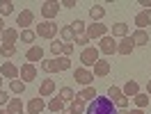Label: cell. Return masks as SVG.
<instances>
[{
  "mask_svg": "<svg viewBox=\"0 0 151 114\" xmlns=\"http://www.w3.org/2000/svg\"><path fill=\"white\" fill-rule=\"evenodd\" d=\"M85 114H117V107H114V103L108 96H96L94 100L87 105Z\"/></svg>",
  "mask_w": 151,
  "mask_h": 114,
  "instance_id": "1",
  "label": "cell"
},
{
  "mask_svg": "<svg viewBox=\"0 0 151 114\" xmlns=\"http://www.w3.org/2000/svg\"><path fill=\"white\" fill-rule=\"evenodd\" d=\"M57 23H53V21H44V23H39L37 25V37H41V39H55V34H57Z\"/></svg>",
  "mask_w": 151,
  "mask_h": 114,
  "instance_id": "2",
  "label": "cell"
},
{
  "mask_svg": "<svg viewBox=\"0 0 151 114\" xmlns=\"http://www.w3.org/2000/svg\"><path fill=\"white\" fill-rule=\"evenodd\" d=\"M73 80L78 82V85H83V87H92V82H94V73H92L89 68H85V66H78L73 71Z\"/></svg>",
  "mask_w": 151,
  "mask_h": 114,
  "instance_id": "3",
  "label": "cell"
},
{
  "mask_svg": "<svg viewBox=\"0 0 151 114\" xmlns=\"http://www.w3.org/2000/svg\"><path fill=\"white\" fill-rule=\"evenodd\" d=\"M99 48L96 46H87L83 53H80V62H83V66H94L96 62H99Z\"/></svg>",
  "mask_w": 151,
  "mask_h": 114,
  "instance_id": "4",
  "label": "cell"
},
{
  "mask_svg": "<svg viewBox=\"0 0 151 114\" xmlns=\"http://www.w3.org/2000/svg\"><path fill=\"white\" fill-rule=\"evenodd\" d=\"M99 53H103V55H114L117 53V41H114L112 34H105V37H101V41H99Z\"/></svg>",
  "mask_w": 151,
  "mask_h": 114,
  "instance_id": "5",
  "label": "cell"
},
{
  "mask_svg": "<svg viewBox=\"0 0 151 114\" xmlns=\"http://www.w3.org/2000/svg\"><path fill=\"white\" fill-rule=\"evenodd\" d=\"M85 34H87L89 41H92V39H101V37L108 34V25H103V23H92V25H87Z\"/></svg>",
  "mask_w": 151,
  "mask_h": 114,
  "instance_id": "6",
  "label": "cell"
},
{
  "mask_svg": "<svg viewBox=\"0 0 151 114\" xmlns=\"http://www.w3.org/2000/svg\"><path fill=\"white\" fill-rule=\"evenodd\" d=\"M57 11H60V2H55V0H46L41 5V16L46 21H53L57 16Z\"/></svg>",
  "mask_w": 151,
  "mask_h": 114,
  "instance_id": "7",
  "label": "cell"
},
{
  "mask_svg": "<svg viewBox=\"0 0 151 114\" xmlns=\"http://www.w3.org/2000/svg\"><path fill=\"white\" fill-rule=\"evenodd\" d=\"M19 78L25 82V85L32 82V80H37V66H35V64H30V62H28V64H23V66L19 68Z\"/></svg>",
  "mask_w": 151,
  "mask_h": 114,
  "instance_id": "8",
  "label": "cell"
},
{
  "mask_svg": "<svg viewBox=\"0 0 151 114\" xmlns=\"http://www.w3.org/2000/svg\"><path fill=\"white\" fill-rule=\"evenodd\" d=\"M35 23V14H32V9H23L16 16V25H21V30H30V25Z\"/></svg>",
  "mask_w": 151,
  "mask_h": 114,
  "instance_id": "9",
  "label": "cell"
},
{
  "mask_svg": "<svg viewBox=\"0 0 151 114\" xmlns=\"http://www.w3.org/2000/svg\"><path fill=\"white\" fill-rule=\"evenodd\" d=\"M0 76L7 78V80L12 82V80L19 78V66H14L12 62H2V64H0Z\"/></svg>",
  "mask_w": 151,
  "mask_h": 114,
  "instance_id": "10",
  "label": "cell"
},
{
  "mask_svg": "<svg viewBox=\"0 0 151 114\" xmlns=\"http://www.w3.org/2000/svg\"><path fill=\"white\" fill-rule=\"evenodd\" d=\"M55 89H57L55 80L46 78V80H41V85H39V96H41V98H48V96L55 94Z\"/></svg>",
  "mask_w": 151,
  "mask_h": 114,
  "instance_id": "11",
  "label": "cell"
},
{
  "mask_svg": "<svg viewBox=\"0 0 151 114\" xmlns=\"http://www.w3.org/2000/svg\"><path fill=\"white\" fill-rule=\"evenodd\" d=\"M25 59H28L30 64H35V62H44V48H41V46H30L28 53H25Z\"/></svg>",
  "mask_w": 151,
  "mask_h": 114,
  "instance_id": "12",
  "label": "cell"
},
{
  "mask_svg": "<svg viewBox=\"0 0 151 114\" xmlns=\"http://www.w3.org/2000/svg\"><path fill=\"white\" fill-rule=\"evenodd\" d=\"M133 50H135V43H133L131 34H128V37H124L122 41L117 43V53H119V55H131Z\"/></svg>",
  "mask_w": 151,
  "mask_h": 114,
  "instance_id": "13",
  "label": "cell"
},
{
  "mask_svg": "<svg viewBox=\"0 0 151 114\" xmlns=\"http://www.w3.org/2000/svg\"><path fill=\"white\" fill-rule=\"evenodd\" d=\"M135 25H137V30H144L147 25H151V9H142L135 16Z\"/></svg>",
  "mask_w": 151,
  "mask_h": 114,
  "instance_id": "14",
  "label": "cell"
},
{
  "mask_svg": "<svg viewBox=\"0 0 151 114\" xmlns=\"http://www.w3.org/2000/svg\"><path fill=\"white\" fill-rule=\"evenodd\" d=\"M19 37H21V32L16 28H5V32H2V43H12V46H16Z\"/></svg>",
  "mask_w": 151,
  "mask_h": 114,
  "instance_id": "15",
  "label": "cell"
},
{
  "mask_svg": "<svg viewBox=\"0 0 151 114\" xmlns=\"http://www.w3.org/2000/svg\"><path fill=\"white\" fill-rule=\"evenodd\" d=\"M44 110H46V103H44V98H41V96L32 98V100L28 103V112L30 114H41Z\"/></svg>",
  "mask_w": 151,
  "mask_h": 114,
  "instance_id": "16",
  "label": "cell"
},
{
  "mask_svg": "<svg viewBox=\"0 0 151 114\" xmlns=\"http://www.w3.org/2000/svg\"><path fill=\"white\" fill-rule=\"evenodd\" d=\"M94 76H99V78H105L108 73H110V62L108 59H99L94 64V71H92Z\"/></svg>",
  "mask_w": 151,
  "mask_h": 114,
  "instance_id": "17",
  "label": "cell"
},
{
  "mask_svg": "<svg viewBox=\"0 0 151 114\" xmlns=\"http://www.w3.org/2000/svg\"><path fill=\"white\" fill-rule=\"evenodd\" d=\"M23 110H25L23 100H21V98H12L9 103H7V110H5V112L7 114H23Z\"/></svg>",
  "mask_w": 151,
  "mask_h": 114,
  "instance_id": "18",
  "label": "cell"
},
{
  "mask_svg": "<svg viewBox=\"0 0 151 114\" xmlns=\"http://www.w3.org/2000/svg\"><path fill=\"white\" fill-rule=\"evenodd\" d=\"M131 39H133L135 46H147V43H149V34H147V30H135V32L131 34Z\"/></svg>",
  "mask_w": 151,
  "mask_h": 114,
  "instance_id": "19",
  "label": "cell"
},
{
  "mask_svg": "<svg viewBox=\"0 0 151 114\" xmlns=\"http://www.w3.org/2000/svg\"><path fill=\"white\" fill-rule=\"evenodd\" d=\"M122 94H124V96H128V98H133V96H137V94H140V85H137L135 80H128V82L124 85Z\"/></svg>",
  "mask_w": 151,
  "mask_h": 114,
  "instance_id": "20",
  "label": "cell"
},
{
  "mask_svg": "<svg viewBox=\"0 0 151 114\" xmlns=\"http://www.w3.org/2000/svg\"><path fill=\"white\" fill-rule=\"evenodd\" d=\"M85 110H87L85 100H80V98H73V100L69 103V110H66V112H71V114H83Z\"/></svg>",
  "mask_w": 151,
  "mask_h": 114,
  "instance_id": "21",
  "label": "cell"
},
{
  "mask_svg": "<svg viewBox=\"0 0 151 114\" xmlns=\"http://www.w3.org/2000/svg\"><path fill=\"white\" fill-rule=\"evenodd\" d=\"M103 16H105V7H103V5H94V7H89V19H92V23H99Z\"/></svg>",
  "mask_w": 151,
  "mask_h": 114,
  "instance_id": "22",
  "label": "cell"
},
{
  "mask_svg": "<svg viewBox=\"0 0 151 114\" xmlns=\"http://www.w3.org/2000/svg\"><path fill=\"white\" fill-rule=\"evenodd\" d=\"M96 96H99V94H96L94 87H85L80 94H76V98H80V100H85V103H87V100H94Z\"/></svg>",
  "mask_w": 151,
  "mask_h": 114,
  "instance_id": "23",
  "label": "cell"
},
{
  "mask_svg": "<svg viewBox=\"0 0 151 114\" xmlns=\"http://www.w3.org/2000/svg\"><path fill=\"white\" fill-rule=\"evenodd\" d=\"M133 100H135V105H137V110H144V107H147V105H149V94H147V91H140V94L137 96H133Z\"/></svg>",
  "mask_w": 151,
  "mask_h": 114,
  "instance_id": "24",
  "label": "cell"
},
{
  "mask_svg": "<svg viewBox=\"0 0 151 114\" xmlns=\"http://www.w3.org/2000/svg\"><path fill=\"white\" fill-rule=\"evenodd\" d=\"M112 37H128V25L126 23H114L112 25Z\"/></svg>",
  "mask_w": 151,
  "mask_h": 114,
  "instance_id": "25",
  "label": "cell"
},
{
  "mask_svg": "<svg viewBox=\"0 0 151 114\" xmlns=\"http://www.w3.org/2000/svg\"><path fill=\"white\" fill-rule=\"evenodd\" d=\"M60 34H62V39H64V43H73L76 41V34H73V30H71V25L60 28Z\"/></svg>",
  "mask_w": 151,
  "mask_h": 114,
  "instance_id": "26",
  "label": "cell"
},
{
  "mask_svg": "<svg viewBox=\"0 0 151 114\" xmlns=\"http://www.w3.org/2000/svg\"><path fill=\"white\" fill-rule=\"evenodd\" d=\"M71 30H73V34H76V37H83V34H85V30H87V25H85V21L76 19L73 23H71Z\"/></svg>",
  "mask_w": 151,
  "mask_h": 114,
  "instance_id": "27",
  "label": "cell"
},
{
  "mask_svg": "<svg viewBox=\"0 0 151 114\" xmlns=\"http://www.w3.org/2000/svg\"><path fill=\"white\" fill-rule=\"evenodd\" d=\"M12 11H14V2L12 0H0V16L5 19V16H9Z\"/></svg>",
  "mask_w": 151,
  "mask_h": 114,
  "instance_id": "28",
  "label": "cell"
},
{
  "mask_svg": "<svg viewBox=\"0 0 151 114\" xmlns=\"http://www.w3.org/2000/svg\"><path fill=\"white\" fill-rule=\"evenodd\" d=\"M57 96H60V98H62L64 103H66V100L71 103V100L76 98V91L71 89V87H62V89H60V94H57Z\"/></svg>",
  "mask_w": 151,
  "mask_h": 114,
  "instance_id": "29",
  "label": "cell"
},
{
  "mask_svg": "<svg viewBox=\"0 0 151 114\" xmlns=\"http://www.w3.org/2000/svg\"><path fill=\"white\" fill-rule=\"evenodd\" d=\"M9 89L12 91H14V94H23V91H25V82H23V80H21V78H16V80H12L9 82Z\"/></svg>",
  "mask_w": 151,
  "mask_h": 114,
  "instance_id": "30",
  "label": "cell"
},
{
  "mask_svg": "<svg viewBox=\"0 0 151 114\" xmlns=\"http://www.w3.org/2000/svg\"><path fill=\"white\" fill-rule=\"evenodd\" d=\"M41 68H44L46 73H55V71H60L57 59H44V62H41Z\"/></svg>",
  "mask_w": 151,
  "mask_h": 114,
  "instance_id": "31",
  "label": "cell"
},
{
  "mask_svg": "<svg viewBox=\"0 0 151 114\" xmlns=\"http://www.w3.org/2000/svg\"><path fill=\"white\" fill-rule=\"evenodd\" d=\"M48 110L50 112H64V100L57 96V98H53L50 103H48Z\"/></svg>",
  "mask_w": 151,
  "mask_h": 114,
  "instance_id": "32",
  "label": "cell"
},
{
  "mask_svg": "<svg viewBox=\"0 0 151 114\" xmlns=\"http://www.w3.org/2000/svg\"><path fill=\"white\" fill-rule=\"evenodd\" d=\"M21 41H23V43H32V41H35V39H37V32H35V30H21Z\"/></svg>",
  "mask_w": 151,
  "mask_h": 114,
  "instance_id": "33",
  "label": "cell"
},
{
  "mask_svg": "<svg viewBox=\"0 0 151 114\" xmlns=\"http://www.w3.org/2000/svg\"><path fill=\"white\" fill-rule=\"evenodd\" d=\"M12 55H16V46L2 43V46H0V57H12Z\"/></svg>",
  "mask_w": 151,
  "mask_h": 114,
  "instance_id": "34",
  "label": "cell"
},
{
  "mask_svg": "<svg viewBox=\"0 0 151 114\" xmlns=\"http://www.w3.org/2000/svg\"><path fill=\"white\" fill-rule=\"evenodd\" d=\"M57 59V66H60V71H69V68H71V59H69V57H55Z\"/></svg>",
  "mask_w": 151,
  "mask_h": 114,
  "instance_id": "35",
  "label": "cell"
},
{
  "mask_svg": "<svg viewBox=\"0 0 151 114\" xmlns=\"http://www.w3.org/2000/svg\"><path fill=\"white\" fill-rule=\"evenodd\" d=\"M122 89H119V87H110V89H108V98H110V100H112V103H114V100H117V98H122Z\"/></svg>",
  "mask_w": 151,
  "mask_h": 114,
  "instance_id": "36",
  "label": "cell"
},
{
  "mask_svg": "<svg viewBox=\"0 0 151 114\" xmlns=\"http://www.w3.org/2000/svg\"><path fill=\"white\" fill-rule=\"evenodd\" d=\"M62 46H64V41H53V43H50V53H53V55H62Z\"/></svg>",
  "mask_w": 151,
  "mask_h": 114,
  "instance_id": "37",
  "label": "cell"
},
{
  "mask_svg": "<svg viewBox=\"0 0 151 114\" xmlns=\"http://www.w3.org/2000/svg\"><path fill=\"white\" fill-rule=\"evenodd\" d=\"M9 100H12L9 94H7L5 89H2V91H0V107H7V103H9Z\"/></svg>",
  "mask_w": 151,
  "mask_h": 114,
  "instance_id": "38",
  "label": "cell"
},
{
  "mask_svg": "<svg viewBox=\"0 0 151 114\" xmlns=\"http://www.w3.org/2000/svg\"><path fill=\"white\" fill-rule=\"evenodd\" d=\"M114 105H117V107H122V110H126V107H128V96L117 98V100H114Z\"/></svg>",
  "mask_w": 151,
  "mask_h": 114,
  "instance_id": "39",
  "label": "cell"
},
{
  "mask_svg": "<svg viewBox=\"0 0 151 114\" xmlns=\"http://www.w3.org/2000/svg\"><path fill=\"white\" fill-rule=\"evenodd\" d=\"M76 46H85L87 48V43H89V39H87V34H83V37H76V41H73Z\"/></svg>",
  "mask_w": 151,
  "mask_h": 114,
  "instance_id": "40",
  "label": "cell"
},
{
  "mask_svg": "<svg viewBox=\"0 0 151 114\" xmlns=\"http://www.w3.org/2000/svg\"><path fill=\"white\" fill-rule=\"evenodd\" d=\"M73 43H64V46H62V55H64V57H69V55H71V53H73Z\"/></svg>",
  "mask_w": 151,
  "mask_h": 114,
  "instance_id": "41",
  "label": "cell"
},
{
  "mask_svg": "<svg viewBox=\"0 0 151 114\" xmlns=\"http://www.w3.org/2000/svg\"><path fill=\"white\" fill-rule=\"evenodd\" d=\"M60 7H66V9H71V7H76V0H62V2H60Z\"/></svg>",
  "mask_w": 151,
  "mask_h": 114,
  "instance_id": "42",
  "label": "cell"
},
{
  "mask_svg": "<svg viewBox=\"0 0 151 114\" xmlns=\"http://www.w3.org/2000/svg\"><path fill=\"white\" fill-rule=\"evenodd\" d=\"M140 7H144V9H151V0H140Z\"/></svg>",
  "mask_w": 151,
  "mask_h": 114,
  "instance_id": "43",
  "label": "cell"
},
{
  "mask_svg": "<svg viewBox=\"0 0 151 114\" xmlns=\"http://www.w3.org/2000/svg\"><path fill=\"white\" fill-rule=\"evenodd\" d=\"M2 25H5V21H2V16H0V34L5 32V28H2Z\"/></svg>",
  "mask_w": 151,
  "mask_h": 114,
  "instance_id": "44",
  "label": "cell"
},
{
  "mask_svg": "<svg viewBox=\"0 0 151 114\" xmlns=\"http://www.w3.org/2000/svg\"><path fill=\"white\" fill-rule=\"evenodd\" d=\"M147 94L151 96V80H149V82H147Z\"/></svg>",
  "mask_w": 151,
  "mask_h": 114,
  "instance_id": "45",
  "label": "cell"
},
{
  "mask_svg": "<svg viewBox=\"0 0 151 114\" xmlns=\"http://www.w3.org/2000/svg\"><path fill=\"white\" fill-rule=\"evenodd\" d=\"M128 114H144L142 110H133V112H128Z\"/></svg>",
  "mask_w": 151,
  "mask_h": 114,
  "instance_id": "46",
  "label": "cell"
},
{
  "mask_svg": "<svg viewBox=\"0 0 151 114\" xmlns=\"http://www.w3.org/2000/svg\"><path fill=\"white\" fill-rule=\"evenodd\" d=\"M0 91H2V76H0Z\"/></svg>",
  "mask_w": 151,
  "mask_h": 114,
  "instance_id": "47",
  "label": "cell"
},
{
  "mask_svg": "<svg viewBox=\"0 0 151 114\" xmlns=\"http://www.w3.org/2000/svg\"><path fill=\"white\" fill-rule=\"evenodd\" d=\"M0 114H7V112H5V110H2V107H0Z\"/></svg>",
  "mask_w": 151,
  "mask_h": 114,
  "instance_id": "48",
  "label": "cell"
},
{
  "mask_svg": "<svg viewBox=\"0 0 151 114\" xmlns=\"http://www.w3.org/2000/svg\"><path fill=\"white\" fill-rule=\"evenodd\" d=\"M62 114H71V112H66V110H64V112H62Z\"/></svg>",
  "mask_w": 151,
  "mask_h": 114,
  "instance_id": "49",
  "label": "cell"
},
{
  "mask_svg": "<svg viewBox=\"0 0 151 114\" xmlns=\"http://www.w3.org/2000/svg\"><path fill=\"white\" fill-rule=\"evenodd\" d=\"M117 114H128V112H117Z\"/></svg>",
  "mask_w": 151,
  "mask_h": 114,
  "instance_id": "50",
  "label": "cell"
},
{
  "mask_svg": "<svg viewBox=\"0 0 151 114\" xmlns=\"http://www.w3.org/2000/svg\"><path fill=\"white\" fill-rule=\"evenodd\" d=\"M0 43H2V34H0Z\"/></svg>",
  "mask_w": 151,
  "mask_h": 114,
  "instance_id": "51",
  "label": "cell"
}]
</instances>
